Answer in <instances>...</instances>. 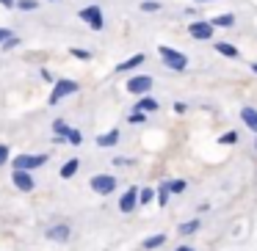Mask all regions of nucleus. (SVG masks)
Returning <instances> with one entry per match:
<instances>
[{"instance_id": "bb28decb", "label": "nucleus", "mask_w": 257, "mask_h": 251, "mask_svg": "<svg viewBox=\"0 0 257 251\" xmlns=\"http://www.w3.org/2000/svg\"><path fill=\"white\" fill-rule=\"evenodd\" d=\"M238 138H240V135L235 133V130H229V133H224V135H221V138H218V141H221L224 146H232V144H238Z\"/></svg>"}, {"instance_id": "dca6fc26", "label": "nucleus", "mask_w": 257, "mask_h": 251, "mask_svg": "<svg viewBox=\"0 0 257 251\" xmlns=\"http://www.w3.org/2000/svg\"><path fill=\"white\" fill-rule=\"evenodd\" d=\"M78 168H80V160H78V157H69V160L61 166V171H58V174H61V179H72L75 174H78Z\"/></svg>"}, {"instance_id": "9d476101", "label": "nucleus", "mask_w": 257, "mask_h": 251, "mask_svg": "<svg viewBox=\"0 0 257 251\" xmlns=\"http://www.w3.org/2000/svg\"><path fill=\"white\" fill-rule=\"evenodd\" d=\"M136 204H139V188L133 185V188H127L122 193V199H119V210H122V212H133Z\"/></svg>"}, {"instance_id": "aec40b11", "label": "nucleus", "mask_w": 257, "mask_h": 251, "mask_svg": "<svg viewBox=\"0 0 257 251\" xmlns=\"http://www.w3.org/2000/svg\"><path fill=\"white\" fill-rule=\"evenodd\" d=\"M166 188H169V193H172V196H180L185 188H188V182H185V179H169Z\"/></svg>"}, {"instance_id": "6e6552de", "label": "nucleus", "mask_w": 257, "mask_h": 251, "mask_svg": "<svg viewBox=\"0 0 257 251\" xmlns=\"http://www.w3.org/2000/svg\"><path fill=\"white\" fill-rule=\"evenodd\" d=\"M12 182L17 190H23V193H31V190L36 188V179L31 171H23V168H14L12 171Z\"/></svg>"}, {"instance_id": "c85d7f7f", "label": "nucleus", "mask_w": 257, "mask_h": 251, "mask_svg": "<svg viewBox=\"0 0 257 251\" xmlns=\"http://www.w3.org/2000/svg\"><path fill=\"white\" fill-rule=\"evenodd\" d=\"M14 47H20V36H9L6 42H3V45H0V50H14Z\"/></svg>"}, {"instance_id": "20e7f679", "label": "nucleus", "mask_w": 257, "mask_h": 251, "mask_svg": "<svg viewBox=\"0 0 257 251\" xmlns=\"http://www.w3.org/2000/svg\"><path fill=\"white\" fill-rule=\"evenodd\" d=\"M116 177L113 174H94V177L89 179V188L94 190L97 196H111L113 190H116Z\"/></svg>"}, {"instance_id": "4be33fe9", "label": "nucleus", "mask_w": 257, "mask_h": 251, "mask_svg": "<svg viewBox=\"0 0 257 251\" xmlns=\"http://www.w3.org/2000/svg\"><path fill=\"white\" fill-rule=\"evenodd\" d=\"M14 9H20V12H36L39 9V0H17Z\"/></svg>"}, {"instance_id": "f8f14e48", "label": "nucleus", "mask_w": 257, "mask_h": 251, "mask_svg": "<svg viewBox=\"0 0 257 251\" xmlns=\"http://www.w3.org/2000/svg\"><path fill=\"white\" fill-rule=\"evenodd\" d=\"M240 122H243L246 127H249L251 133L257 135V108H251V105H243V108H240Z\"/></svg>"}, {"instance_id": "a878e982", "label": "nucleus", "mask_w": 257, "mask_h": 251, "mask_svg": "<svg viewBox=\"0 0 257 251\" xmlns=\"http://www.w3.org/2000/svg\"><path fill=\"white\" fill-rule=\"evenodd\" d=\"M152 199H155V190L152 188H141L139 190V204H150Z\"/></svg>"}, {"instance_id": "0eeeda50", "label": "nucleus", "mask_w": 257, "mask_h": 251, "mask_svg": "<svg viewBox=\"0 0 257 251\" xmlns=\"http://www.w3.org/2000/svg\"><path fill=\"white\" fill-rule=\"evenodd\" d=\"M188 34L199 42H210L213 34H216V28L210 25V20H194V23L188 25Z\"/></svg>"}, {"instance_id": "cd10ccee", "label": "nucleus", "mask_w": 257, "mask_h": 251, "mask_svg": "<svg viewBox=\"0 0 257 251\" xmlns=\"http://www.w3.org/2000/svg\"><path fill=\"white\" fill-rule=\"evenodd\" d=\"M127 122H130V124H144V122H147V113H141V111H130V113H127Z\"/></svg>"}, {"instance_id": "c756f323", "label": "nucleus", "mask_w": 257, "mask_h": 251, "mask_svg": "<svg viewBox=\"0 0 257 251\" xmlns=\"http://www.w3.org/2000/svg\"><path fill=\"white\" fill-rule=\"evenodd\" d=\"M67 130H69V124L64 122V119H56V122H53V133H56V135H64Z\"/></svg>"}, {"instance_id": "412c9836", "label": "nucleus", "mask_w": 257, "mask_h": 251, "mask_svg": "<svg viewBox=\"0 0 257 251\" xmlns=\"http://www.w3.org/2000/svg\"><path fill=\"white\" fill-rule=\"evenodd\" d=\"M64 135H67V144H72V146H80V144H83V133H80V130H75V127H69Z\"/></svg>"}, {"instance_id": "ea45409f", "label": "nucleus", "mask_w": 257, "mask_h": 251, "mask_svg": "<svg viewBox=\"0 0 257 251\" xmlns=\"http://www.w3.org/2000/svg\"><path fill=\"white\" fill-rule=\"evenodd\" d=\"M254 149H257V138H254Z\"/></svg>"}, {"instance_id": "b1692460", "label": "nucleus", "mask_w": 257, "mask_h": 251, "mask_svg": "<svg viewBox=\"0 0 257 251\" xmlns=\"http://www.w3.org/2000/svg\"><path fill=\"white\" fill-rule=\"evenodd\" d=\"M163 9V3H158V0H141V12H161Z\"/></svg>"}, {"instance_id": "e433bc0d", "label": "nucleus", "mask_w": 257, "mask_h": 251, "mask_svg": "<svg viewBox=\"0 0 257 251\" xmlns=\"http://www.w3.org/2000/svg\"><path fill=\"white\" fill-rule=\"evenodd\" d=\"M174 251H196V248H194V245H177Z\"/></svg>"}, {"instance_id": "9b49d317", "label": "nucleus", "mask_w": 257, "mask_h": 251, "mask_svg": "<svg viewBox=\"0 0 257 251\" xmlns=\"http://www.w3.org/2000/svg\"><path fill=\"white\" fill-rule=\"evenodd\" d=\"M133 111H141V113H158L161 111V102L155 100V97H139V102H136V108Z\"/></svg>"}, {"instance_id": "2eb2a0df", "label": "nucleus", "mask_w": 257, "mask_h": 251, "mask_svg": "<svg viewBox=\"0 0 257 251\" xmlns=\"http://www.w3.org/2000/svg\"><path fill=\"white\" fill-rule=\"evenodd\" d=\"M213 50H216L218 56H224V58H240V50L235 45H229V42H216Z\"/></svg>"}, {"instance_id": "f3484780", "label": "nucleus", "mask_w": 257, "mask_h": 251, "mask_svg": "<svg viewBox=\"0 0 257 251\" xmlns=\"http://www.w3.org/2000/svg\"><path fill=\"white\" fill-rule=\"evenodd\" d=\"M199 229H202V221H199V218H191V221L180 223V229H177V232L183 234V237H188V234H196Z\"/></svg>"}, {"instance_id": "f03ea898", "label": "nucleus", "mask_w": 257, "mask_h": 251, "mask_svg": "<svg viewBox=\"0 0 257 251\" xmlns=\"http://www.w3.org/2000/svg\"><path fill=\"white\" fill-rule=\"evenodd\" d=\"M78 80H72V78H61V80H56L53 83V91H50V105H58V102L64 100V97H72V94H78Z\"/></svg>"}, {"instance_id": "f704fd0d", "label": "nucleus", "mask_w": 257, "mask_h": 251, "mask_svg": "<svg viewBox=\"0 0 257 251\" xmlns=\"http://www.w3.org/2000/svg\"><path fill=\"white\" fill-rule=\"evenodd\" d=\"M188 111V105H185V102H174V113H185Z\"/></svg>"}, {"instance_id": "423d86ee", "label": "nucleus", "mask_w": 257, "mask_h": 251, "mask_svg": "<svg viewBox=\"0 0 257 251\" xmlns=\"http://www.w3.org/2000/svg\"><path fill=\"white\" fill-rule=\"evenodd\" d=\"M124 89H127L133 97H144V94H150V91H152V78H150V75H133Z\"/></svg>"}, {"instance_id": "58836bf2", "label": "nucleus", "mask_w": 257, "mask_h": 251, "mask_svg": "<svg viewBox=\"0 0 257 251\" xmlns=\"http://www.w3.org/2000/svg\"><path fill=\"white\" fill-rule=\"evenodd\" d=\"M194 3H213V0H194Z\"/></svg>"}, {"instance_id": "4468645a", "label": "nucleus", "mask_w": 257, "mask_h": 251, "mask_svg": "<svg viewBox=\"0 0 257 251\" xmlns=\"http://www.w3.org/2000/svg\"><path fill=\"white\" fill-rule=\"evenodd\" d=\"M141 64H144V53H136L133 58H127V61L116 64V69H113V72H133V69H139Z\"/></svg>"}, {"instance_id": "39448f33", "label": "nucleus", "mask_w": 257, "mask_h": 251, "mask_svg": "<svg viewBox=\"0 0 257 251\" xmlns=\"http://www.w3.org/2000/svg\"><path fill=\"white\" fill-rule=\"evenodd\" d=\"M78 17L83 20V23L89 25L91 31H102V28H105V17H102V9H100V6H94V3H91V6H83V9H80Z\"/></svg>"}, {"instance_id": "4c0bfd02", "label": "nucleus", "mask_w": 257, "mask_h": 251, "mask_svg": "<svg viewBox=\"0 0 257 251\" xmlns=\"http://www.w3.org/2000/svg\"><path fill=\"white\" fill-rule=\"evenodd\" d=\"M251 72H254V75H257V61H254V64H251Z\"/></svg>"}, {"instance_id": "ddd939ff", "label": "nucleus", "mask_w": 257, "mask_h": 251, "mask_svg": "<svg viewBox=\"0 0 257 251\" xmlns=\"http://www.w3.org/2000/svg\"><path fill=\"white\" fill-rule=\"evenodd\" d=\"M94 144L100 146V149H108V146H116V144H119V130H108V133L97 135V138H94Z\"/></svg>"}, {"instance_id": "c9c22d12", "label": "nucleus", "mask_w": 257, "mask_h": 251, "mask_svg": "<svg viewBox=\"0 0 257 251\" xmlns=\"http://www.w3.org/2000/svg\"><path fill=\"white\" fill-rule=\"evenodd\" d=\"M14 3H17V0H0V6L3 9H14Z\"/></svg>"}, {"instance_id": "473e14b6", "label": "nucleus", "mask_w": 257, "mask_h": 251, "mask_svg": "<svg viewBox=\"0 0 257 251\" xmlns=\"http://www.w3.org/2000/svg\"><path fill=\"white\" fill-rule=\"evenodd\" d=\"M9 36H14V34H12L9 28H3V25H0V45H3V42H6Z\"/></svg>"}, {"instance_id": "72a5a7b5", "label": "nucleus", "mask_w": 257, "mask_h": 251, "mask_svg": "<svg viewBox=\"0 0 257 251\" xmlns=\"http://www.w3.org/2000/svg\"><path fill=\"white\" fill-rule=\"evenodd\" d=\"M113 163H116V166H133L130 157H113Z\"/></svg>"}, {"instance_id": "393cba45", "label": "nucleus", "mask_w": 257, "mask_h": 251, "mask_svg": "<svg viewBox=\"0 0 257 251\" xmlns=\"http://www.w3.org/2000/svg\"><path fill=\"white\" fill-rule=\"evenodd\" d=\"M69 56L78 58V61H91V53L89 50H80V47H69Z\"/></svg>"}, {"instance_id": "f257e3e1", "label": "nucleus", "mask_w": 257, "mask_h": 251, "mask_svg": "<svg viewBox=\"0 0 257 251\" xmlns=\"http://www.w3.org/2000/svg\"><path fill=\"white\" fill-rule=\"evenodd\" d=\"M158 56H161L163 67L172 69V72H185V69H188V58H185L180 50L169 47V45H161V47H158Z\"/></svg>"}, {"instance_id": "6ab92c4d", "label": "nucleus", "mask_w": 257, "mask_h": 251, "mask_svg": "<svg viewBox=\"0 0 257 251\" xmlns=\"http://www.w3.org/2000/svg\"><path fill=\"white\" fill-rule=\"evenodd\" d=\"M213 28H232L235 25V14H218V17L210 20Z\"/></svg>"}, {"instance_id": "a211bd4d", "label": "nucleus", "mask_w": 257, "mask_h": 251, "mask_svg": "<svg viewBox=\"0 0 257 251\" xmlns=\"http://www.w3.org/2000/svg\"><path fill=\"white\" fill-rule=\"evenodd\" d=\"M166 243V234L163 232H158V234H150V237L141 243V248H147V251H152V248H161V245Z\"/></svg>"}, {"instance_id": "1a4fd4ad", "label": "nucleus", "mask_w": 257, "mask_h": 251, "mask_svg": "<svg viewBox=\"0 0 257 251\" xmlns=\"http://www.w3.org/2000/svg\"><path fill=\"white\" fill-rule=\"evenodd\" d=\"M69 234H72V229H69V223H53V226L45 229V237L53 240V243H67Z\"/></svg>"}, {"instance_id": "7c9ffc66", "label": "nucleus", "mask_w": 257, "mask_h": 251, "mask_svg": "<svg viewBox=\"0 0 257 251\" xmlns=\"http://www.w3.org/2000/svg\"><path fill=\"white\" fill-rule=\"evenodd\" d=\"M12 160V149H9L6 144H0V166H3V163H9Z\"/></svg>"}, {"instance_id": "5701e85b", "label": "nucleus", "mask_w": 257, "mask_h": 251, "mask_svg": "<svg viewBox=\"0 0 257 251\" xmlns=\"http://www.w3.org/2000/svg\"><path fill=\"white\" fill-rule=\"evenodd\" d=\"M169 199H172V193H169L166 182H161V185H158V204L166 207V204H169Z\"/></svg>"}, {"instance_id": "7ed1b4c3", "label": "nucleus", "mask_w": 257, "mask_h": 251, "mask_svg": "<svg viewBox=\"0 0 257 251\" xmlns=\"http://www.w3.org/2000/svg\"><path fill=\"white\" fill-rule=\"evenodd\" d=\"M47 160H50V155L47 152H36V155H20L12 160L14 168H23V171H34V168H42L47 166Z\"/></svg>"}, {"instance_id": "2f4dec72", "label": "nucleus", "mask_w": 257, "mask_h": 251, "mask_svg": "<svg viewBox=\"0 0 257 251\" xmlns=\"http://www.w3.org/2000/svg\"><path fill=\"white\" fill-rule=\"evenodd\" d=\"M39 78L45 80V83H56V78H53V72H50V69H39Z\"/></svg>"}]
</instances>
